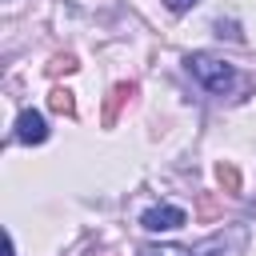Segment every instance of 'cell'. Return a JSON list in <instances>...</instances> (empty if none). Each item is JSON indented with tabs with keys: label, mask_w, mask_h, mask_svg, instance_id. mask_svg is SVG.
Masks as SVG:
<instances>
[{
	"label": "cell",
	"mask_w": 256,
	"mask_h": 256,
	"mask_svg": "<svg viewBox=\"0 0 256 256\" xmlns=\"http://www.w3.org/2000/svg\"><path fill=\"white\" fill-rule=\"evenodd\" d=\"M140 256H196V252H188V248H180V244H144Z\"/></svg>",
	"instance_id": "277c9868"
},
{
	"label": "cell",
	"mask_w": 256,
	"mask_h": 256,
	"mask_svg": "<svg viewBox=\"0 0 256 256\" xmlns=\"http://www.w3.org/2000/svg\"><path fill=\"white\" fill-rule=\"evenodd\" d=\"M184 64H188V72H192L208 92H216V96H228V92L236 88V80H240L228 60H216V56H208V52H192Z\"/></svg>",
	"instance_id": "6da1fadb"
},
{
	"label": "cell",
	"mask_w": 256,
	"mask_h": 256,
	"mask_svg": "<svg viewBox=\"0 0 256 256\" xmlns=\"http://www.w3.org/2000/svg\"><path fill=\"white\" fill-rule=\"evenodd\" d=\"M192 4H196V0H168V8H172V12H188Z\"/></svg>",
	"instance_id": "8992f818"
},
{
	"label": "cell",
	"mask_w": 256,
	"mask_h": 256,
	"mask_svg": "<svg viewBox=\"0 0 256 256\" xmlns=\"http://www.w3.org/2000/svg\"><path fill=\"white\" fill-rule=\"evenodd\" d=\"M16 140L20 144H44L48 140V124H44V116L36 108H24L16 116Z\"/></svg>",
	"instance_id": "3957f363"
},
{
	"label": "cell",
	"mask_w": 256,
	"mask_h": 256,
	"mask_svg": "<svg viewBox=\"0 0 256 256\" xmlns=\"http://www.w3.org/2000/svg\"><path fill=\"white\" fill-rule=\"evenodd\" d=\"M184 220H188V212L176 208V204H156V208H148V212L140 216V224H144L148 232H172V228H180Z\"/></svg>",
	"instance_id": "7a4b0ae2"
},
{
	"label": "cell",
	"mask_w": 256,
	"mask_h": 256,
	"mask_svg": "<svg viewBox=\"0 0 256 256\" xmlns=\"http://www.w3.org/2000/svg\"><path fill=\"white\" fill-rule=\"evenodd\" d=\"M52 108H56V112H72V92L56 88V92H52Z\"/></svg>",
	"instance_id": "5b68a950"
}]
</instances>
